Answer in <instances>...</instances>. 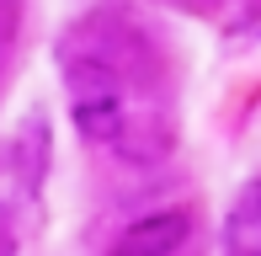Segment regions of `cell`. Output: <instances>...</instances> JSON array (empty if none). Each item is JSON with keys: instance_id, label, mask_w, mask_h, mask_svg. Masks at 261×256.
Masks as SVG:
<instances>
[{"instance_id": "cell-1", "label": "cell", "mask_w": 261, "mask_h": 256, "mask_svg": "<svg viewBox=\"0 0 261 256\" xmlns=\"http://www.w3.org/2000/svg\"><path fill=\"white\" fill-rule=\"evenodd\" d=\"M69 112H75L80 139H91V144H117V134L128 128L123 80H117L107 64H75L69 69Z\"/></svg>"}, {"instance_id": "cell-2", "label": "cell", "mask_w": 261, "mask_h": 256, "mask_svg": "<svg viewBox=\"0 0 261 256\" xmlns=\"http://www.w3.org/2000/svg\"><path fill=\"white\" fill-rule=\"evenodd\" d=\"M187 240H192V214L187 208H155L117 235V256H176Z\"/></svg>"}, {"instance_id": "cell-3", "label": "cell", "mask_w": 261, "mask_h": 256, "mask_svg": "<svg viewBox=\"0 0 261 256\" xmlns=\"http://www.w3.org/2000/svg\"><path fill=\"white\" fill-rule=\"evenodd\" d=\"M224 246L229 256H261V176L245 182L234 197L229 219H224Z\"/></svg>"}]
</instances>
